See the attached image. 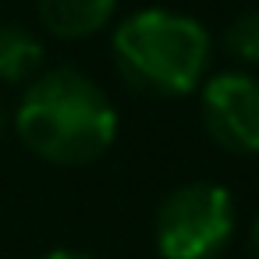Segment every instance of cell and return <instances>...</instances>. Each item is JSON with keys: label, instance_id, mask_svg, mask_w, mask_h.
Returning a JSON list of instances; mask_svg holds the SVG:
<instances>
[{"label": "cell", "instance_id": "obj_6", "mask_svg": "<svg viewBox=\"0 0 259 259\" xmlns=\"http://www.w3.org/2000/svg\"><path fill=\"white\" fill-rule=\"evenodd\" d=\"M43 64V43L25 25H0V82H32Z\"/></svg>", "mask_w": 259, "mask_h": 259}, {"label": "cell", "instance_id": "obj_5", "mask_svg": "<svg viewBox=\"0 0 259 259\" xmlns=\"http://www.w3.org/2000/svg\"><path fill=\"white\" fill-rule=\"evenodd\" d=\"M117 11V0H36L39 25L57 39H85Z\"/></svg>", "mask_w": 259, "mask_h": 259}, {"label": "cell", "instance_id": "obj_10", "mask_svg": "<svg viewBox=\"0 0 259 259\" xmlns=\"http://www.w3.org/2000/svg\"><path fill=\"white\" fill-rule=\"evenodd\" d=\"M0 132H4V103H0Z\"/></svg>", "mask_w": 259, "mask_h": 259}, {"label": "cell", "instance_id": "obj_9", "mask_svg": "<svg viewBox=\"0 0 259 259\" xmlns=\"http://www.w3.org/2000/svg\"><path fill=\"white\" fill-rule=\"evenodd\" d=\"M252 255L259 259V217H255V224H252Z\"/></svg>", "mask_w": 259, "mask_h": 259}, {"label": "cell", "instance_id": "obj_2", "mask_svg": "<svg viewBox=\"0 0 259 259\" xmlns=\"http://www.w3.org/2000/svg\"><path fill=\"white\" fill-rule=\"evenodd\" d=\"M206 29L178 11H139L114 32V61L132 89L149 96H188L209 68Z\"/></svg>", "mask_w": 259, "mask_h": 259}, {"label": "cell", "instance_id": "obj_7", "mask_svg": "<svg viewBox=\"0 0 259 259\" xmlns=\"http://www.w3.org/2000/svg\"><path fill=\"white\" fill-rule=\"evenodd\" d=\"M224 47L238 61L259 64V11H248V15L234 18L227 25V32H224Z\"/></svg>", "mask_w": 259, "mask_h": 259}, {"label": "cell", "instance_id": "obj_8", "mask_svg": "<svg viewBox=\"0 0 259 259\" xmlns=\"http://www.w3.org/2000/svg\"><path fill=\"white\" fill-rule=\"evenodd\" d=\"M43 259H93V255H85V252H75V248H54V252H47Z\"/></svg>", "mask_w": 259, "mask_h": 259}, {"label": "cell", "instance_id": "obj_4", "mask_svg": "<svg viewBox=\"0 0 259 259\" xmlns=\"http://www.w3.org/2000/svg\"><path fill=\"white\" fill-rule=\"evenodd\" d=\"M202 124L227 153H259V78L245 71L209 78L202 85Z\"/></svg>", "mask_w": 259, "mask_h": 259}, {"label": "cell", "instance_id": "obj_3", "mask_svg": "<svg viewBox=\"0 0 259 259\" xmlns=\"http://www.w3.org/2000/svg\"><path fill=\"white\" fill-rule=\"evenodd\" d=\"M234 234V202L224 185L192 181L174 188L153 224L156 252L163 259H217Z\"/></svg>", "mask_w": 259, "mask_h": 259}, {"label": "cell", "instance_id": "obj_1", "mask_svg": "<svg viewBox=\"0 0 259 259\" xmlns=\"http://www.w3.org/2000/svg\"><path fill=\"white\" fill-rule=\"evenodd\" d=\"M15 128L39 160L82 167L114 146L117 110L93 78L75 68H54L25 89Z\"/></svg>", "mask_w": 259, "mask_h": 259}]
</instances>
